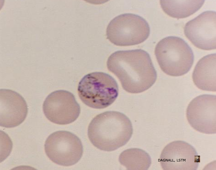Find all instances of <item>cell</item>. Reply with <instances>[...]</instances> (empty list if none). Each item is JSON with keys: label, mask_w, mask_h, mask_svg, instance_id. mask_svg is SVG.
<instances>
[{"label": "cell", "mask_w": 216, "mask_h": 170, "mask_svg": "<svg viewBox=\"0 0 216 170\" xmlns=\"http://www.w3.org/2000/svg\"><path fill=\"white\" fill-rule=\"evenodd\" d=\"M192 78L199 89L216 91L215 53L207 55L199 60L193 71Z\"/></svg>", "instance_id": "12"}, {"label": "cell", "mask_w": 216, "mask_h": 170, "mask_svg": "<svg viewBox=\"0 0 216 170\" xmlns=\"http://www.w3.org/2000/svg\"><path fill=\"white\" fill-rule=\"evenodd\" d=\"M216 12L204 11L187 22L184 28L185 35L196 47L201 49H215Z\"/></svg>", "instance_id": "10"}, {"label": "cell", "mask_w": 216, "mask_h": 170, "mask_svg": "<svg viewBox=\"0 0 216 170\" xmlns=\"http://www.w3.org/2000/svg\"><path fill=\"white\" fill-rule=\"evenodd\" d=\"M155 53L161 70L170 76L185 74L193 63L192 49L184 40L178 37L169 36L162 39L156 44Z\"/></svg>", "instance_id": "3"}, {"label": "cell", "mask_w": 216, "mask_h": 170, "mask_svg": "<svg viewBox=\"0 0 216 170\" xmlns=\"http://www.w3.org/2000/svg\"><path fill=\"white\" fill-rule=\"evenodd\" d=\"M132 124L124 113L108 111L96 116L88 128V137L98 149L112 151L125 145L133 134Z\"/></svg>", "instance_id": "2"}, {"label": "cell", "mask_w": 216, "mask_h": 170, "mask_svg": "<svg viewBox=\"0 0 216 170\" xmlns=\"http://www.w3.org/2000/svg\"><path fill=\"white\" fill-rule=\"evenodd\" d=\"M147 21L132 13L119 15L112 19L106 29L107 39L114 45L127 46L137 45L146 40L150 34Z\"/></svg>", "instance_id": "5"}, {"label": "cell", "mask_w": 216, "mask_h": 170, "mask_svg": "<svg viewBox=\"0 0 216 170\" xmlns=\"http://www.w3.org/2000/svg\"><path fill=\"white\" fill-rule=\"evenodd\" d=\"M106 65L118 79L123 89L129 93L146 91L157 79V72L149 54L141 49L115 52L108 58Z\"/></svg>", "instance_id": "1"}, {"label": "cell", "mask_w": 216, "mask_h": 170, "mask_svg": "<svg viewBox=\"0 0 216 170\" xmlns=\"http://www.w3.org/2000/svg\"><path fill=\"white\" fill-rule=\"evenodd\" d=\"M216 97L205 94L194 98L186 110L188 122L195 130L207 134L216 133Z\"/></svg>", "instance_id": "8"}, {"label": "cell", "mask_w": 216, "mask_h": 170, "mask_svg": "<svg viewBox=\"0 0 216 170\" xmlns=\"http://www.w3.org/2000/svg\"><path fill=\"white\" fill-rule=\"evenodd\" d=\"M0 126L17 127L25 120L28 112L27 104L17 92L8 89L0 90Z\"/></svg>", "instance_id": "11"}, {"label": "cell", "mask_w": 216, "mask_h": 170, "mask_svg": "<svg viewBox=\"0 0 216 170\" xmlns=\"http://www.w3.org/2000/svg\"><path fill=\"white\" fill-rule=\"evenodd\" d=\"M79 96L86 105L102 109L112 104L119 92L117 83L112 76L101 72L90 73L84 76L78 86Z\"/></svg>", "instance_id": "4"}, {"label": "cell", "mask_w": 216, "mask_h": 170, "mask_svg": "<svg viewBox=\"0 0 216 170\" xmlns=\"http://www.w3.org/2000/svg\"><path fill=\"white\" fill-rule=\"evenodd\" d=\"M119 160L121 164L128 170H147L151 163L149 154L138 148L124 150L120 154Z\"/></svg>", "instance_id": "14"}, {"label": "cell", "mask_w": 216, "mask_h": 170, "mask_svg": "<svg viewBox=\"0 0 216 170\" xmlns=\"http://www.w3.org/2000/svg\"><path fill=\"white\" fill-rule=\"evenodd\" d=\"M160 162L165 170H196L200 162V156L191 145L177 140L165 146L160 155Z\"/></svg>", "instance_id": "9"}, {"label": "cell", "mask_w": 216, "mask_h": 170, "mask_svg": "<svg viewBox=\"0 0 216 170\" xmlns=\"http://www.w3.org/2000/svg\"><path fill=\"white\" fill-rule=\"evenodd\" d=\"M44 148L47 155L52 161L63 166L76 164L83 153V145L80 139L65 131L51 134L45 141Z\"/></svg>", "instance_id": "6"}, {"label": "cell", "mask_w": 216, "mask_h": 170, "mask_svg": "<svg viewBox=\"0 0 216 170\" xmlns=\"http://www.w3.org/2000/svg\"><path fill=\"white\" fill-rule=\"evenodd\" d=\"M205 0H160L163 11L168 15L177 19L189 17L197 11Z\"/></svg>", "instance_id": "13"}, {"label": "cell", "mask_w": 216, "mask_h": 170, "mask_svg": "<svg viewBox=\"0 0 216 170\" xmlns=\"http://www.w3.org/2000/svg\"><path fill=\"white\" fill-rule=\"evenodd\" d=\"M43 108L49 120L60 125L73 122L80 112V106L74 95L64 90L56 91L48 95L44 102Z\"/></svg>", "instance_id": "7"}]
</instances>
